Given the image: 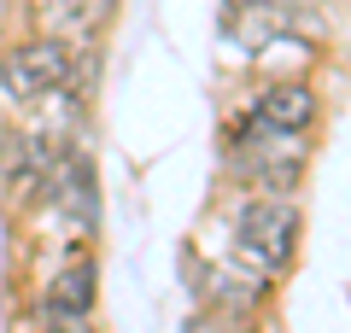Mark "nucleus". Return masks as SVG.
Wrapping results in <instances>:
<instances>
[{"label": "nucleus", "instance_id": "4", "mask_svg": "<svg viewBox=\"0 0 351 333\" xmlns=\"http://www.w3.org/2000/svg\"><path fill=\"white\" fill-rule=\"evenodd\" d=\"M29 281H36L29 298H24L29 321H100V258L94 251L47 263Z\"/></svg>", "mask_w": 351, "mask_h": 333}, {"label": "nucleus", "instance_id": "6", "mask_svg": "<svg viewBox=\"0 0 351 333\" xmlns=\"http://www.w3.org/2000/svg\"><path fill=\"white\" fill-rule=\"evenodd\" d=\"M246 111L263 129H281V135H304L311 140L322 129V94H316L311 76H258Z\"/></svg>", "mask_w": 351, "mask_h": 333}, {"label": "nucleus", "instance_id": "5", "mask_svg": "<svg viewBox=\"0 0 351 333\" xmlns=\"http://www.w3.org/2000/svg\"><path fill=\"white\" fill-rule=\"evenodd\" d=\"M53 158H59L53 140H41L36 129L12 123V117H0V210H6L12 222H24L29 210L41 205Z\"/></svg>", "mask_w": 351, "mask_h": 333}, {"label": "nucleus", "instance_id": "7", "mask_svg": "<svg viewBox=\"0 0 351 333\" xmlns=\"http://www.w3.org/2000/svg\"><path fill=\"white\" fill-rule=\"evenodd\" d=\"M182 333H269L258 316H228V310H193Z\"/></svg>", "mask_w": 351, "mask_h": 333}, {"label": "nucleus", "instance_id": "3", "mask_svg": "<svg viewBox=\"0 0 351 333\" xmlns=\"http://www.w3.org/2000/svg\"><path fill=\"white\" fill-rule=\"evenodd\" d=\"M223 164H228V175H234V187L299 199L304 164H311V140L304 135H281V129H263L252 111H240L234 123H228V135H223Z\"/></svg>", "mask_w": 351, "mask_h": 333}, {"label": "nucleus", "instance_id": "2", "mask_svg": "<svg viewBox=\"0 0 351 333\" xmlns=\"http://www.w3.org/2000/svg\"><path fill=\"white\" fill-rule=\"evenodd\" d=\"M228 258L246 263L252 275H293L299 263V240H304V217H299V199H281V193H258V187H240L228 199Z\"/></svg>", "mask_w": 351, "mask_h": 333}, {"label": "nucleus", "instance_id": "8", "mask_svg": "<svg viewBox=\"0 0 351 333\" xmlns=\"http://www.w3.org/2000/svg\"><path fill=\"white\" fill-rule=\"evenodd\" d=\"M12 333H100V321H29V316H18Z\"/></svg>", "mask_w": 351, "mask_h": 333}, {"label": "nucleus", "instance_id": "9", "mask_svg": "<svg viewBox=\"0 0 351 333\" xmlns=\"http://www.w3.org/2000/svg\"><path fill=\"white\" fill-rule=\"evenodd\" d=\"M228 6H234V0H228Z\"/></svg>", "mask_w": 351, "mask_h": 333}, {"label": "nucleus", "instance_id": "1", "mask_svg": "<svg viewBox=\"0 0 351 333\" xmlns=\"http://www.w3.org/2000/svg\"><path fill=\"white\" fill-rule=\"evenodd\" d=\"M53 88H94V47L24 29L0 47V117H24Z\"/></svg>", "mask_w": 351, "mask_h": 333}]
</instances>
